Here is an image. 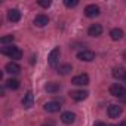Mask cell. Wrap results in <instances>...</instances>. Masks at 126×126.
<instances>
[{"mask_svg":"<svg viewBox=\"0 0 126 126\" xmlns=\"http://www.w3.org/2000/svg\"><path fill=\"white\" fill-rule=\"evenodd\" d=\"M2 53L6 55V56H9L11 59H21V58H22V52H21V49L16 47V46H14V45H11V46H5V47L2 49Z\"/></svg>","mask_w":126,"mask_h":126,"instance_id":"6da1fadb","label":"cell"},{"mask_svg":"<svg viewBox=\"0 0 126 126\" xmlns=\"http://www.w3.org/2000/svg\"><path fill=\"white\" fill-rule=\"evenodd\" d=\"M110 94H111L113 96L122 99L123 96H126V88H125L123 85H120V83H114V85L110 86Z\"/></svg>","mask_w":126,"mask_h":126,"instance_id":"7a4b0ae2","label":"cell"},{"mask_svg":"<svg viewBox=\"0 0 126 126\" xmlns=\"http://www.w3.org/2000/svg\"><path fill=\"white\" fill-rule=\"evenodd\" d=\"M77 59H80V61H86V62H91V61L95 59V53H94L92 50H89V49H83V50H80V52L77 53Z\"/></svg>","mask_w":126,"mask_h":126,"instance_id":"3957f363","label":"cell"},{"mask_svg":"<svg viewBox=\"0 0 126 126\" xmlns=\"http://www.w3.org/2000/svg\"><path fill=\"white\" fill-rule=\"evenodd\" d=\"M71 83L76 85V86H86V85H89V76L85 74V73L79 74V76H74L71 79Z\"/></svg>","mask_w":126,"mask_h":126,"instance_id":"277c9868","label":"cell"},{"mask_svg":"<svg viewBox=\"0 0 126 126\" xmlns=\"http://www.w3.org/2000/svg\"><path fill=\"white\" fill-rule=\"evenodd\" d=\"M59 59V47H53L47 56V62H49V65L50 67H55L56 65V62Z\"/></svg>","mask_w":126,"mask_h":126,"instance_id":"5b68a950","label":"cell"},{"mask_svg":"<svg viewBox=\"0 0 126 126\" xmlns=\"http://www.w3.org/2000/svg\"><path fill=\"white\" fill-rule=\"evenodd\" d=\"M85 15H86L88 18H95V16H98V15H99V6H96V5H88V6L85 8Z\"/></svg>","mask_w":126,"mask_h":126,"instance_id":"8992f818","label":"cell"},{"mask_svg":"<svg viewBox=\"0 0 126 126\" xmlns=\"http://www.w3.org/2000/svg\"><path fill=\"white\" fill-rule=\"evenodd\" d=\"M107 113H108V116H110L111 119H116V117H119V116L122 114V107L117 105V104H111V105H108Z\"/></svg>","mask_w":126,"mask_h":126,"instance_id":"52a82bcc","label":"cell"},{"mask_svg":"<svg viewBox=\"0 0 126 126\" xmlns=\"http://www.w3.org/2000/svg\"><path fill=\"white\" fill-rule=\"evenodd\" d=\"M74 120H76V114L71 111H64L61 114V122L65 125H71V123H74Z\"/></svg>","mask_w":126,"mask_h":126,"instance_id":"ba28073f","label":"cell"},{"mask_svg":"<svg viewBox=\"0 0 126 126\" xmlns=\"http://www.w3.org/2000/svg\"><path fill=\"white\" fill-rule=\"evenodd\" d=\"M33 104H34V95L31 91H28L22 98V105H24V108H31Z\"/></svg>","mask_w":126,"mask_h":126,"instance_id":"9c48e42d","label":"cell"},{"mask_svg":"<svg viewBox=\"0 0 126 126\" xmlns=\"http://www.w3.org/2000/svg\"><path fill=\"white\" fill-rule=\"evenodd\" d=\"M88 34H89L91 37H98V36L102 34V27H101L99 24H92V25L88 28Z\"/></svg>","mask_w":126,"mask_h":126,"instance_id":"30bf717a","label":"cell"},{"mask_svg":"<svg viewBox=\"0 0 126 126\" xmlns=\"http://www.w3.org/2000/svg\"><path fill=\"white\" fill-rule=\"evenodd\" d=\"M88 92L86 91H71L70 92V96L74 99V101H83V99H86L88 98Z\"/></svg>","mask_w":126,"mask_h":126,"instance_id":"8fae6325","label":"cell"},{"mask_svg":"<svg viewBox=\"0 0 126 126\" xmlns=\"http://www.w3.org/2000/svg\"><path fill=\"white\" fill-rule=\"evenodd\" d=\"M59 108H61V104L56 101H50V102L45 104V111H47V113H58Z\"/></svg>","mask_w":126,"mask_h":126,"instance_id":"7c38bea8","label":"cell"},{"mask_svg":"<svg viewBox=\"0 0 126 126\" xmlns=\"http://www.w3.org/2000/svg\"><path fill=\"white\" fill-rule=\"evenodd\" d=\"M8 19L11 22H18L21 19V12L18 9H9L8 11Z\"/></svg>","mask_w":126,"mask_h":126,"instance_id":"4fadbf2b","label":"cell"},{"mask_svg":"<svg viewBox=\"0 0 126 126\" xmlns=\"http://www.w3.org/2000/svg\"><path fill=\"white\" fill-rule=\"evenodd\" d=\"M5 70H6L8 73H11V74H18V73L21 71V67L16 64V62H8L6 67H5Z\"/></svg>","mask_w":126,"mask_h":126,"instance_id":"5bb4252c","label":"cell"},{"mask_svg":"<svg viewBox=\"0 0 126 126\" xmlns=\"http://www.w3.org/2000/svg\"><path fill=\"white\" fill-rule=\"evenodd\" d=\"M47 22H49V18L46 15H43V14H40V15H37L34 18V24L37 27H45V25H47Z\"/></svg>","mask_w":126,"mask_h":126,"instance_id":"9a60e30c","label":"cell"},{"mask_svg":"<svg viewBox=\"0 0 126 126\" xmlns=\"http://www.w3.org/2000/svg\"><path fill=\"white\" fill-rule=\"evenodd\" d=\"M59 89H61L59 83H55V82H49V83H46V86H45V91H47L49 94H56Z\"/></svg>","mask_w":126,"mask_h":126,"instance_id":"2e32d148","label":"cell"},{"mask_svg":"<svg viewBox=\"0 0 126 126\" xmlns=\"http://www.w3.org/2000/svg\"><path fill=\"white\" fill-rule=\"evenodd\" d=\"M113 77H116V79H119V80H125L126 79V70L125 68H122V67H116L114 70H113Z\"/></svg>","mask_w":126,"mask_h":126,"instance_id":"e0dca14e","label":"cell"},{"mask_svg":"<svg viewBox=\"0 0 126 126\" xmlns=\"http://www.w3.org/2000/svg\"><path fill=\"white\" fill-rule=\"evenodd\" d=\"M123 30L122 28H113L111 31H110V37H111V40H120L122 37H123Z\"/></svg>","mask_w":126,"mask_h":126,"instance_id":"ac0fdd59","label":"cell"},{"mask_svg":"<svg viewBox=\"0 0 126 126\" xmlns=\"http://www.w3.org/2000/svg\"><path fill=\"white\" fill-rule=\"evenodd\" d=\"M71 70H73V67H71L70 64H62V65H59V67H58V73H59V74H62V76L68 74Z\"/></svg>","mask_w":126,"mask_h":126,"instance_id":"d6986e66","label":"cell"},{"mask_svg":"<svg viewBox=\"0 0 126 126\" xmlns=\"http://www.w3.org/2000/svg\"><path fill=\"white\" fill-rule=\"evenodd\" d=\"M19 80L18 79H9L8 82H6V86L9 88V89H12V91H16L18 88H19Z\"/></svg>","mask_w":126,"mask_h":126,"instance_id":"ffe728a7","label":"cell"},{"mask_svg":"<svg viewBox=\"0 0 126 126\" xmlns=\"http://www.w3.org/2000/svg\"><path fill=\"white\" fill-rule=\"evenodd\" d=\"M14 36L12 34H8V36H3L2 39H0V43H2V45H6V43H12L14 42Z\"/></svg>","mask_w":126,"mask_h":126,"instance_id":"44dd1931","label":"cell"},{"mask_svg":"<svg viewBox=\"0 0 126 126\" xmlns=\"http://www.w3.org/2000/svg\"><path fill=\"white\" fill-rule=\"evenodd\" d=\"M64 5H65L67 8H74V6L79 5V0H65Z\"/></svg>","mask_w":126,"mask_h":126,"instance_id":"7402d4cb","label":"cell"},{"mask_svg":"<svg viewBox=\"0 0 126 126\" xmlns=\"http://www.w3.org/2000/svg\"><path fill=\"white\" fill-rule=\"evenodd\" d=\"M37 5L42 6V8H49V6L52 5V2H50V0H39Z\"/></svg>","mask_w":126,"mask_h":126,"instance_id":"603a6c76","label":"cell"},{"mask_svg":"<svg viewBox=\"0 0 126 126\" xmlns=\"http://www.w3.org/2000/svg\"><path fill=\"white\" fill-rule=\"evenodd\" d=\"M94 126H107L105 123H102V122H95L94 123Z\"/></svg>","mask_w":126,"mask_h":126,"instance_id":"cb8c5ba5","label":"cell"},{"mask_svg":"<svg viewBox=\"0 0 126 126\" xmlns=\"http://www.w3.org/2000/svg\"><path fill=\"white\" fill-rule=\"evenodd\" d=\"M119 126H126V120H123V122H122V123H120Z\"/></svg>","mask_w":126,"mask_h":126,"instance_id":"d4e9b609","label":"cell"},{"mask_svg":"<svg viewBox=\"0 0 126 126\" xmlns=\"http://www.w3.org/2000/svg\"><path fill=\"white\" fill-rule=\"evenodd\" d=\"M123 59H125V61H126V50H125V52H123Z\"/></svg>","mask_w":126,"mask_h":126,"instance_id":"484cf974","label":"cell"},{"mask_svg":"<svg viewBox=\"0 0 126 126\" xmlns=\"http://www.w3.org/2000/svg\"><path fill=\"white\" fill-rule=\"evenodd\" d=\"M107 126H119V125H107Z\"/></svg>","mask_w":126,"mask_h":126,"instance_id":"4316f807","label":"cell"},{"mask_svg":"<svg viewBox=\"0 0 126 126\" xmlns=\"http://www.w3.org/2000/svg\"><path fill=\"white\" fill-rule=\"evenodd\" d=\"M43 126H49V125H43Z\"/></svg>","mask_w":126,"mask_h":126,"instance_id":"83f0119b","label":"cell"},{"mask_svg":"<svg viewBox=\"0 0 126 126\" xmlns=\"http://www.w3.org/2000/svg\"><path fill=\"white\" fill-rule=\"evenodd\" d=\"M125 82H126V79H125Z\"/></svg>","mask_w":126,"mask_h":126,"instance_id":"f1b7e54d","label":"cell"}]
</instances>
